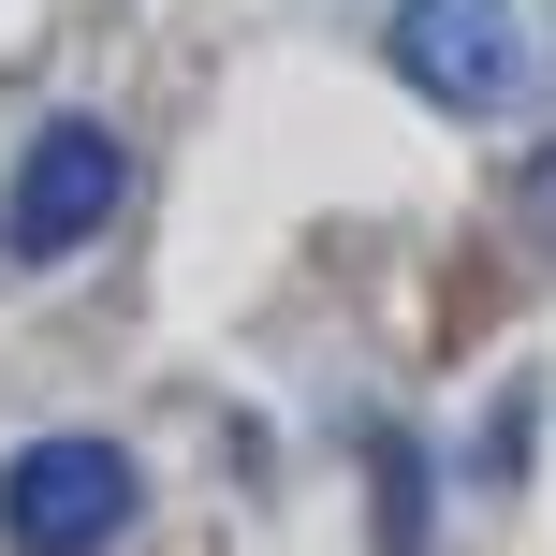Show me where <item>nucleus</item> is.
<instances>
[{
  "label": "nucleus",
  "mask_w": 556,
  "mask_h": 556,
  "mask_svg": "<svg viewBox=\"0 0 556 556\" xmlns=\"http://www.w3.org/2000/svg\"><path fill=\"white\" fill-rule=\"evenodd\" d=\"M117 205H132V147L103 117H45L15 147V176H0V250L15 264H74V250L117 235Z\"/></svg>",
  "instance_id": "obj_1"
},
{
  "label": "nucleus",
  "mask_w": 556,
  "mask_h": 556,
  "mask_svg": "<svg viewBox=\"0 0 556 556\" xmlns=\"http://www.w3.org/2000/svg\"><path fill=\"white\" fill-rule=\"evenodd\" d=\"M147 513V469L103 440V425H59L0 469V542L15 556H117V528Z\"/></svg>",
  "instance_id": "obj_2"
},
{
  "label": "nucleus",
  "mask_w": 556,
  "mask_h": 556,
  "mask_svg": "<svg viewBox=\"0 0 556 556\" xmlns=\"http://www.w3.org/2000/svg\"><path fill=\"white\" fill-rule=\"evenodd\" d=\"M381 59H395L440 117H498L513 88H528V29H513V0H395Z\"/></svg>",
  "instance_id": "obj_3"
},
{
  "label": "nucleus",
  "mask_w": 556,
  "mask_h": 556,
  "mask_svg": "<svg viewBox=\"0 0 556 556\" xmlns=\"http://www.w3.org/2000/svg\"><path fill=\"white\" fill-rule=\"evenodd\" d=\"M366 483H381V556H425V440L366 425Z\"/></svg>",
  "instance_id": "obj_4"
},
{
  "label": "nucleus",
  "mask_w": 556,
  "mask_h": 556,
  "mask_svg": "<svg viewBox=\"0 0 556 556\" xmlns=\"http://www.w3.org/2000/svg\"><path fill=\"white\" fill-rule=\"evenodd\" d=\"M528 235H542V250H556V162L528 176Z\"/></svg>",
  "instance_id": "obj_5"
}]
</instances>
